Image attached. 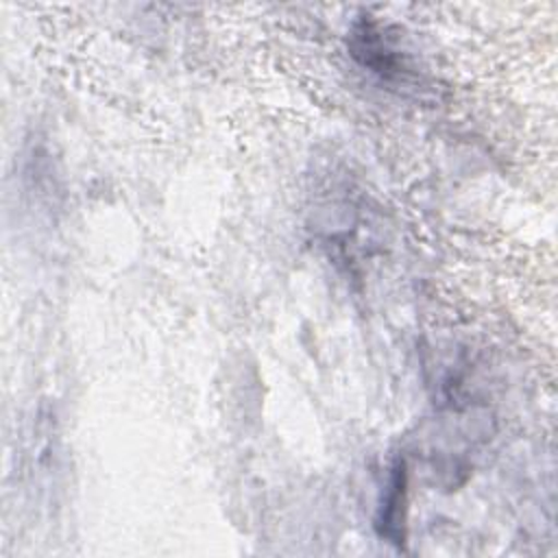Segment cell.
<instances>
[{
	"mask_svg": "<svg viewBox=\"0 0 558 558\" xmlns=\"http://www.w3.org/2000/svg\"><path fill=\"white\" fill-rule=\"evenodd\" d=\"M403 506H405V466L401 460L392 469V475L377 514L379 534L392 543H403Z\"/></svg>",
	"mask_w": 558,
	"mask_h": 558,
	"instance_id": "1",
	"label": "cell"
}]
</instances>
